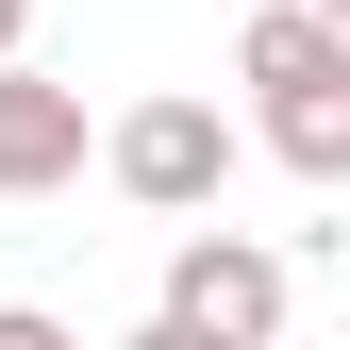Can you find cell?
Here are the masks:
<instances>
[{"label":"cell","mask_w":350,"mask_h":350,"mask_svg":"<svg viewBox=\"0 0 350 350\" xmlns=\"http://www.w3.org/2000/svg\"><path fill=\"white\" fill-rule=\"evenodd\" d=\"M267 150L300 167V184H350V83H300V100H267Z\"/></svg>","instance_id":"cell-5"},{"label":"cell","mask_w":350,"mask_h":350,"mask_svg":"<svg viewBox=\"0 0 350 350\" xmlns=\"http://www.w3.org/2000/svg\"><path fill=\"white\" fill-rule=\"evenodd\" d=\"M17 33H33V0H0V51H17Z\"/></svg>","instance_id":"cell-8"},{"label":"cell","mask_w":350,"mask_h":350,"mask_svg":"<svg viewBox=\"0 0 350 350\" xmlns=\"http://www.w3.org/2000/svg\"><path fill=\"white\" fill-rule=\"evenodd\" d=\"M0 350H83L67 317H33V300H0Z\"/></svg>","instance_id":"cell-6"},{"label":"cell","mask_w":350,"mask_h":350,"mask_svg":"<svg viewBox=\"0 0 350 350\" xmlns=\"http://www.w3.org/2000/svg\"><path fill=\"white\" fill-rule=\"evenodd\" d=\"M167 317L217 334V350H267V334H284V250H250V234H184V250H167Z\"/></svg>","instance_id":"cell-1"},{"label":"cell","mask_w":350,"mask_h":350,"mask_svg":"<svg viewBox=\"0 0 350 350\" xmlns=\"http://www.w3.org/2000/svg\"><path fill=\"white\" fill-rule=\"evenodd\" d=\"M117 350H217V334H184V317H150V334H117Z\"/></svg>","instance_id":"cell-7"},{"label":"cell","mask_w":350,"mask_h":350,"mask_svg":"<svg viewBox=\"0 0 350 350\" xmlns=\"http://www.w3.org/2000/svg\"><path fill=\"white\" fill-rule=\"evenodd\" d=\"M117 184H134L150 217H200L217 184H234V117L217 100H134L117 117Z\"/></svg>","instance_id":"cell-2"},{"label":"cell","mask_w":350,"mask_h":350,"mask_svg":"<svg viewBox=\"0 0 350 350\" xmlns=\"http://www.w3.org/2000/svg\"><path fill=\"white\" fill-rule=\"evenodd\" d=\"M51 184H83V83L0 51V200H51Z\"/></svg>","instance_id":"cell-3"},{"label":"cell","mask_w":350,"mask_h":350,"mask_svg":"<svg viewBox=\"0 0 350 350\" xmlns=\"http://www.w3.org/2000/svg\"><path fill=\"white\" fill-rule=\"evenodd\" d=\"M234 67L267 83V100H300V83H350V33H334V0H267V17L234 33Z\"/></svg>","instance_id":"cell-4"}]
</instances>
